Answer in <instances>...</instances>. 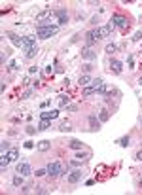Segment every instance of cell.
<instances>
[{
    "mask_svg": "<svg viewBox=\"0 0 142 195\" xmlns=\"http://www.w3.org/2000/svg\"><path fill=\"white\" fill-rule=\"evenodd\" d=\"M36 53H38V48H36V46H34V48H31V49H27V53H25V57H27V59H32L34 55H36Z\"/></svg>",
    "mask_w": 142,
    "mask_h": 195,
    "instance_id": "obj_18",
    "label": "cell"
},
{
    "mask_svg": "<svg viewBox=\"0 0 142 195\" xmlns=\"http://www.w3.org/2000/svg\"><path fill=\"white\" fill-rule=\"evenodd\" d=\"M46 173H47V169H46V170H44V169H40V170H36V176H44Z\"/></svg>",
    "mask_w": 142,
    "mask_h": 195,
    "instance_id": "obj_30",
    "label": "cell"
},
{
    "mask_svg": "<svg viewBox=\"0 0 142 195\" xmlns=\"http://www.w3.org/2000/svg\"><path fill=\"white\" fill-rule=\"evenodd\" d=\"M38 150H40V152L49 150V142H47V140H42V142H38Z\"/></svg>",
    "mask_w": 142,
    "mask_h": 195,
    "instance_id": "obj_19",
    "label": "cell"
},
{
    "mask_svg": "<svg viewBox=\"0 0 142 195\" xmlns=\"http://www.w3.org/2000/svg\"><path fill=\"white\" fill-rule=\"evenodd\" d=\"M140 85H142V78H140Z\"/></svg>",
    "mask_w": 142,
    "mask_h": 195,
    "instance_id": "obj_38",
    "label": "cell"
},
{
    "mask_svg": "<svg viewBox=\"0 0 142 195\" xmlns=\"http://www.w3.org/2000/svg\"><path fill=\"white\" fill-rule=\"evenodd\" d=\"M68 102H70V99H68L67 95H61V102H59V106H61V108H64V106H68Z\"/></svg>",
    "mask_w": 142,
    "mask_h": 195,
    "instance_id": "obj_22",
    "label": "cell"
},
{
    "mask_svg": "<svg viewBox=\"0 0 142 195\" xmlns=\"http://www.w3.org/2000/svg\"><path fill=\"white\" fill-rule=\"evenodd\" d=\"M10 38H11V44L13 46H17V48H25V38L17 36V34H10Z\"/></svg>",
    "mask_w": 142,
    "mask_h": 195,
    "instance_id": "obj_7",
    "label": "cell"
},
{
    "mask_svg": "<svg viewBox=\"0 0 142 195\" xmlns=\"http://www.w3.org/2000/svg\"><path fill=\"white\" fill-rule=\"evenodd\" d=\"M91 76L89 74H84V76H80V80H78V84L80 85H84V87H87V84H91Z\"/></svg>",
    "mask_w": 142,
    "mask_h": 195,
    "instance_id": "obj_13",
    "label": "cell"
},
{
    "mask_svg": "<svg viewBox=\"0 0 142 195\" xmlns=\"http://www.w3.org/2000/svg\"><path fill=\"white\" fill-rule=\"evenodd\" d=\"M8 150H10V144L8 142H2V153H6Z\"/></svg>",
    "mask_w": 142,
    "mask_h": 195,
    "instance_id": "obj_29",
    "label": "cell"
},
{
    "mask_svg": "<svg viewBox=\"0 0 142 195\" xmlns=\"http://www.w3.org/2000/svg\"><path fill=\"white\" fill-rule=\"evenodd\" d=\"M28 72H31V74H36L38 68H36V66H31V68H28Z\"/></svg>",
    "mask_w": 142,
    "mask_h": 195,
    "instance_id": "obj_32",
    "label": "cell"
},
{
    "mask_svg": "<svg viewBox=\"0 0 142 195\" xmlns=\"http://www.w3.org/2000/svg\"><path fill=\"white\" fill-rule=\"evenodd\" d=\"M135 159H137V161H142V152H138L137 155H135Z\"/></svg>",
    "mask_w": 142,
    "mask_h": 195,
    "instance_id": "obj_34",
    "label": "cell"
},
{
    "mask_svg": "<svg viewBox=\"0 0 142 195\" xmlns=\"http://www.w3.org/2000/svg\"><path fill=\"white\" fill-rule=\"evenodd\" d=\"M112 23H114L116 27H121V28H127V27H129V21H127V17H123V15H120V13L112 15Z\"/></svg>",
    "mask_w": 142,
    "mask_h": 195,
    "instance_id": "obj_4",
    "label": "cell"
},
{
    "mask_svg": "<svg viewBox=\"0 0 142 195\" xmlns=\"http://www.w3.org/2000/svg\"><path fill=\"white\" fill-rule=\"evenodd\" d=\"M68 146L72 148V150H81V148H84V144H81L80 140H70V142H68Z\"/></svg>",
    "mask_w": 142,
    "mask_h": 195,
    "instance_id": "obj_16",
    "label": "cell"
},
{
    "mask_svg": "<svg viewBox=\"0 0 142 195\" xmlns=\"http://www.w3.org/2000/svg\"><path fill=\"white\" fill-rule=\"evenodd\" d=\"M140 21H142V17H140Z\"/></svg>",
    "mask_w": 142,
    "mask_h": 195,
    "instance_id": "obj_39",
    "label": "cell"
},
{
    "mask_svg": "<svg viewBox=\"0 0 142 195\" xmlns=\"http://www.w3.org/2000/svg\"><path fill=\"white\" fill-rule=\"evenodd\" d=\"M102 121H108V112H106V110L100 112V123H102Z\"/></svg>",
    "mask_w": 142,
    "mask_h": 195,
    "instance_id": "obj_26",
    "label": "cell"
},
{
    "mask_svg": "<svg viewBox=\"0 0 142 195\" xmlns=\"http://www.w3.org/2000/svg\"><path fill=\"white\" fill-rule=\"evenodd\" d=\"M17 173L19 174H23V176H28L32 173L31 170V165H28L27 161H21V163H17Z\"/></svg>",
    "mask_w": 142,
    "mask_h": 195,
    "instance_id": "obj_5",
    "label": "cell"
},
{
    "mask_svg": "<svg viewBox=\"0 0 142 195\" xmlns=\"http://www.w3.org/2000/svg\"><path fill=\"white\" fill-rule=\"evenodd\" d=\"M110 68H112V72H114V74H120L121 68H123V64H121L120 61H112V63H110Z\"/></svg>",
    "mask_w": 142,
    "mask_h": 195,
    "instance_id": "obj_11",
    "label": "cell"
},
{
    "mask_svg": "<svg viewBox=\"0 0 142 195\" xmlns=\"http://www.w3.org/2000/svg\"><path fill=\"white\" fill-rule=\"evenodd\" d=\"M59 116V110H51V112H42L40 114V120H55Z\"/></svg>",
    "mask_w": 142,
    "mask_h": 195,
    "instance_id": "obj_8",
    "label": "cell"
},
{
    "mask_svg": "<svg viewBox=\"0 0 142 195\" xmlns=\"http://www.w3.org/2000/svg\"><path fill=\"white\" fill-rule=\"evenodd\" d=\"M129 142H131V138H129V137H123V138L117 140V144L123 146V148H127V146H129Z\"/></svg>",
    "mask_w": 142,
    "mask_h": 195,
    "instance_id": "obj_20",
    "label": "cell"
},
{
    "mask_svg": "<svg viewBox=\"0 0 142 195\" xmlns=\"http://www.w3.org/2000/svg\"><path fill=\"white\" fill-rule=\"evenodd\" d=\"M91 84H93V89L97 91V93H104V91H106V85H104V81L100 80V78H97V80H93Z\"/></svg>",
    "mask_w": 142,
    "mask_h": 195,
    "instance_id": "obj_6",
    "label": "cell"
},
{
    "mask_svg": "<svg viewBox=\"0 0 142 195\" xmlns=\"http://www.w3.org/2000/svg\"><path fill=\"white\" fill-rule=\"evenodd\" d=\"M23 184V174L21 176H13V186H21Z\"/></svg>",
    "mask_w": 142,
    "mask_h": 195,
    "instance_id": "obj_24",
    "label": "cell"
},
{
    "mask_svg": "<svg viewBox=\"0 0 142 195\" xmlns=\"http://www.w3.org/2000/svg\"><path fill=\"white\" fill-rule=\"evenodd\" d=\"M116 51H117V48H116L114 44H108V46H106V53H116Z\"/></svg>",
    "mask_w": 142,
    "mask_h": 195,
    "instance_id": "obj_25",
    "label": "cell"
},
{
    "mask_svg": "<svg viewBox=\"0 0 142 195\" xmlns=\"http://www.w3.org/2000/svg\"><path fill=\"white\" fill-rule=\"evenodd\" d=\"M67 108H68L70 112H76V110H78V106H74V104H70V106H67Z\"/></svg>",
    "mask_w": 142,
    "mask_h": 195,
    "instance_id": "obj_31",
    "label": "cell"
},
{
    "mask_svg": "<svg viewBox=\"0 0 142 195\" xmlns=\"http://www.w3.org/2000/svg\"><path fill=\"white\" fill-rule=\"evenodd\" d=\"M34 46H36V36H25V48L31 49Z\"/></svg>",
    "mask_w": 142,
    "mask_h": 195,
    "instance_id": "obj_12",
    "label": "cell"
},
{
    "mask_svg": "<svg viewBox=\"0 0 142 195\" xmlns=\"http://www.w3.org/2000/svg\"><path fill=\"white\" fill-rule=\"evenodd\" d=\"M80 178H81V173H80V170H74V173L68 174V182H70V184H76V182H80Z\"/></svg>",
    "mask_w": 142,
    "mask_h": 195,
    "instance_id": "obj_10",
    "label": "cell"
},
{
    "mask_svg": "<svg viewBox=\"0 0 142 195\" xmlns=\"http://www.w3.org/2000/svg\"><path fill=\"white\" fill-rule=\"evenodd\" d=\"M17 68H19V63H17V61L10 63V70H17Z\"/></svg>",
    "mask_w": 142,
    "mask_h": 195,
    "instance_id": "obj_28",
    "label": "cell"
},
{
    "mask_svg": "<svg viewBox=\"0 0 142 195\" xmlns=\"http://www.w3.org/2000/svg\"><path fill=\"white\" fill-rule=\"evenodd\" d=\"M8 55H10V51H2V55H0V63H4L6 59H8Z\"/></svg>",
    "mask_w": 142,
    "mask_h": 195,
    "instance_id": "obj_27",
    "label": "cell"
},
{
    "mask_svg": "<svg viewBox=\"0 0 142 195\" xmlns=\"http://www.w3.org/2000/svg\"><path fill=\"white\" fill-rule=\"evenodd\" d=\"M49 125H51V120H42V121H40V125H38V131H46Z\"/></svg>",
    "mask_w": 142,
    "mask_h": 195,
    "instance_id": "obj_17",
    "label": "cell"
},
{
    "mask_svg": "<svg viewBox=\"0 0 142 195\" xmlns=\"http://www.w3.org/2000/svg\"><path fill=\"white\" fill-rule=\"evenodd\" d=\"M89 125H91V131H99L100 129V121L97 120V116H89Z\"/></svg>",
    "mask_w": 142,
    "mask_h": 195,
    "instance_id": "obj_9",
    "label": "cell"
},
{
    "mask_svg": "<svg viewBox=\"0 0 142 195\" xmlns=\"http://www.w3.org/2000/svg\"><path fill=\"white\" fill-rule=\"evenodd\" d=\"M81 57H84V59H87V61H93V59L97 57V55H95V51H91V49H85L84 53H81Z\"/></svg>",
    "mask_w": 142,
    "mask_h": 195,
    "instance_id": "obj_15",
    "label": "cell"
},
{
    "mask_svg": "<svg viewBox=\"0 0 142 195\" xmlns=\"http://www.w3.org/2000/svg\"><path fill=\"white\" fill-rule=\"evenodd\" d=\"M47 174H49V176H61V174H64V170H63V165L59 163V161H55V163H49V165H47Z\"/></svg>",
    "mask_w": 142,
    "mask_h": 195,
    "instance_id": "obj_3",
    "label": "cell"
},
{
    "mask_svg": "<svg viewBox=\"0 0 142 195\" xmlns=\"http://www.w3.org/2000/svg\"><path fill=\"white\" fill-rule=\"evenodd\" d=\"M6 157H8V161H15L19 157V153H17V150H8L6 152Z\"/></svg>",
    "mask_w": 142,
    "mask_h": 195,
    "instance_id": "obj_14",
    "label": "cell"
},
{
    "mask_svg": "<svg viewBox=\"0 0 142 195\" xmlns=\"http://www.w3.org/2000/svg\"><path fill=\"white\" fill-rule=\"evenodd\" d=\"M140 38H142V32H137V34H135V38H133V40H140Z\"/></svg>",
    "mask_w": 142,
    "mask_h": 195,
    "instance_id": "obj_35",
    "label": "cell"
},
{
    "mask_svg": "<svg viewBox=\"0 0 142 195\" xmlns=\"http://www.w3.org/2000/svg\"><path fill=\"white\" fill-rule=\"evenodd\" d=\"M140 188H142V178H140Z\"/></svg>",
    "mask_w": 142,
    "mask_h": 195,
    "instance_id": "obj_36",
    "label": "cell"
},
{
    "mask_svg": "<svg viewBox=\"0 0 142 195\" xmlns=\"http://www.w3.org/2000/svg\"><path fill=\"white\" fill-rule=\"evenodd\" d=\"M110 27L106 25V27H100V28H93V31H89L87 32V44H95L97 40H100V38H106V36H110Z\"/></svg>",
    "mask_w": 142,
    "mask_h": 195,
    "instance_id": "obj_1",
    "label": "cell"
},
{
    "mask_svg": "<svg viewBox=\"0 0 142 195\" xmlns=\"http://www.w3.org/2000/svg\"><path fill=\"white\" fill-rule=\"evenodd\" d=\"M59 131H63V133H68V131H72V127H70V123H61V127H59Z\"/></svg>",
    "mask_w": 142,
    "mask_h": 195,
    "instance_id": "obj_21",
    "label": "cell"
},
{
    "mask_svg": "<svg viewBox=\"0 0 142 195\" xmlns=\"http://www.w3.org/2000/svg\"><path fill=\"white\" fill-rule=\"evenodd\" d=\"M93 93H97L93 89V85H89V87H84V97H89V95H93Z\"/></svg>",
    "mask_w": 142,
    "mask_h": 195,
    "instance_id": "obj_23",
    "label": "cell"
},
{
    "mask_svg": "<svg viewBox=\"0 0 142 195\" xmlns=\"http://www.w3.org/2000/svg\"><path fill=\"white\" fill-rule=\"evenodd\" d=\"M53 72H55V70H53L51 66H46V74H53Z\"/></svg>",
    "mask_w": 142,
    "mask_h": 195,
    "instance_id": "obj_33",
    "label": "cell"
},
{
    "mask_svg": "<svg viewBox=\"0 0 142 195\" xmlns=\"http://www.w3.org/2000/svg\"><path fill=\"white\" fill-rule=\"evenodd\" d=\"M57 25L55 27H46V28H36V36L38 38H42V40H46V38H51L53 34L57 32Z\"/></svg>",
    "mask_w": 142,
    "mask_h": 195,
    "instance_id": "obj_2",
    "label": "cell"
},
{
    "mask_svg": "<svg viewBox=\"0 0 142 195\" xmlns=\"http://www.w3.org/2000/svg\"><path fill=\"white\" fill-rule=\"evenodd\" d=\"M140 125H142V117H140Z\"/></svg>",
    "mask_w": 142,
    "mask_h": 195,
    "instance_id": "obj_37",
    "label": "cell"
}]
</instances>
